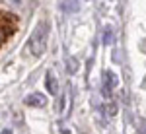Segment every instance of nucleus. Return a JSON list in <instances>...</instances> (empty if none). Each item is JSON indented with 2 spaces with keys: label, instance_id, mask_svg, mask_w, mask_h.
<instances>
[{
  "label": "nucleus",
  "instance_id": "obj_8",
  "mask_svg": "<svg viewBox=\"0 0 146 134\" xmlns=\"http://www.w3.org/2000/svg\"><path fill=\"white\" fill-rule=\"evenodd\" d=\"M111 37H113V35H111V31L107 29V31H105V39H103V43H105V45H109V43H111V41H113Z\"/></svg>",
  "mask_w": 146,
  "mask_h": 134
},
{
  "label": "nucleus",
  "instance_id": "obj_9",
  "mask_svg": "<svg viewBox=\"0 0 146 134\" xmlns=\"http://www.w3.org/2000/svg\"><path fill=\"white\" fill-rule=\"evenodd\" d=\"M2 134H12V130H4V132H2Z\"/></svg>",
  "mask_w": 146,
  "mask_h": 134
},
{
  "label": "nucleus",
  "instance_id": "obj_2",
  "mask_svg": "<svg viewBox=\"0 0 146 134\" xmlns=\"http://www.w3.org/2000/svg\"><path fill=\"white\" fill-rule=\"evenodd\" d=\"M16 31V18H12L10 14L0 12V47L4 45V41Z\"/></svg>",
  "mask_w": 146,
  "mask_h": 134
},
{
  "label": "nucleus",
  "instance_id": "obj_5",
  "mask_svg": "<svg viewBox=\"0 0 146 134\" xmlns=\"http://www.w3.org/2000/svg\"><path fill=\"white\" fill-rule=\"evenodd\" d=\"M103 86H105V93H109L115 86H117V76L113 72H105L103 74Z\"/></svg>",
  "mask_w": 146,
  "mask_h": 134
},
{
  "label": "nucleus",
  "instance_id": "obj_4",
  "mask_svg": "<svg viewBox=\"0 0 146 134\" xmlns=\"http://www.w3.org/2000/svg\"><path fill=\"white\" fill-rule=\"evenodd\" d=\"M47 103V97L41 93H31L25 97V105H31V107H43Z\"/></svg>",
  "mask_w": 146,
  "mask_h": 134
},
{
  "label": "nucleus",
  "instance_id": "obj_3",
  "mask_svg": "<svg viewBox=\"0 0 146 134\" xmlns=\"http://www.w3.org/2000/svg\"><path fill=\"white\" fill-rule=\"evenodd\" d=\"M45 84H47V91H49L51 95H56V93H58V82H56V76H55L53 70H47Z\"/></svg>",
  "mask_w": 146,
  "mask_h": 134
},
{
  "label": "nucleus",
  "instance_id": "obj_6",
  "mask_svg": "<svg viewBox=\"0 0 146 134\" xmlns=\"http://www.w3.org/2000/svg\"><path fill=\"white\" fill-rule=\"evenodd\" d=\"M58 6H60V10H62V12H74V10H78V8H80L78 2H60Z\"/></svg>",
  "mask_w": 146,
  "mask_h": 134
},
{
  "label": "nucleus",
  "instance_id": "obj_7",
  "mask_svg": "<svg viewBox=\"0 0 146 134\" xmlns=\"http://www.w3.org/2000/svg\"><path fill=\"white\" fill-rule=\"evenodd\" d=\"M68 72H70V74H74V72H76V70H78V60H76V58H68Z\"/></svg>",
  "mask_w": 146,
  "mask_h": 134
},
{
  "label": "nucleus",
  "instance_id": "obj_1",
  "mask_svg": "<svg viewBox=\"0 0 146 134\" xmlns=\"http://www.w3.org/2000/svg\"><path fill=\"white\" fill-rule=\"evenodd\" d=\"M47 37H49V23L41 22L35 31L31 33V41H29V49L35 56H41L47 49Z\"/></svg>",
  "mask_w": 146,
  "mask_h": 134
}]
</instances>
